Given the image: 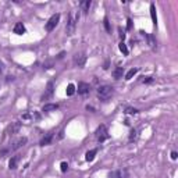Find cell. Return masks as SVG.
Listing matches in <instances>:
<instances>
[{"instance_id": "obj_1", "label": "cell", "mask_w": 178, "mask_h": 178, "mask_svg": "<svg viewBox=\"0 0 178 178\" xmlns=\"http://www.w3.org/2000/svg\"><path fill=\"white\" fill-rule=\"evenodd\" d=\"M78 20H79V11L70 13V14H68V20H67V25H65L67 35H73L74 32H75V27H77Z\"/></svg>"}, {"instance_id": "obj_2", "label": "cell", "mask_w": 178, "mask_h": 178, "mask_svg": "<svg viewBox=\"0 0 178 178\" xmlns=\"http://www.w3.org/2000/svg\"><path fill=\"white\" fill-rule=\"evenodd\" d=\"M114 93V89L111 88V86H109V85H103V86H99L97 88V97L100 99V100H109L111 96Z\"/></svg>"}, {"instance_id": "obj_3", "label": "cell", "mask_w": 178, "mask_h": 178, "mask_svg": "<svg viewBox=\"0 0 178 178\" xmlns=\"http://www.w3.org/2000/svg\"><path fill=\"white\" fill-rule=\"evenodd\" d=\"M109 178H129V171L127 168H118L109 173Z\"/></svg>"}, {"instance_id": "obj_4", "label": "cell", "mask_w": 178, "mask_h": 178, "mask_svg": "<svg viewBox=\"0 0 178 178\" xmlns=\"http://www.w3.org/2000/svg\"><path fill=\"white\" fill-rule=\"evenodd\" d=\"M59 21H60V14H54V15H52V17L49 18V21L46 22V31L52 32L53 29L57 27Z\"/></svg>"}, {"instance_id": "obj_5", "label": "cell", "mask_w": 178, "mask_h": 178, "mask_svg": "<svg viewBox=\"0 0 178 178\" xmlns=\"http://www.w3.org/2000/svg\"><path fill=\"white\" fill-rule=\"evenodd\" d=\"M96 138H97L99 142H105L106 139L109 138V132H107L106 125H100L97 128V131H96Z\"/></svg>"}, {"instance_id": "obj_6", "label": "cell", "mask_w": 178, "mask_h": 178, "mask_svg": "<svg viewBox=\"0 0 178 178\" xmlns=\"http://www.w3.org/2000/svg\"><path fill=\"white\" fill-rule=\"evenodd\" d=\"M27 141H28V139H27L25 136H22V138H18L17 141H14V142H13V145L9 147V150H10V152H14V150L20 149V147H22L24 145H25V143H27Z\"/></svg>"}, {"instance_id": "obj_7", "label": "cell", "mask_w": 178, "mask_h": 178, "mask_svg": "<svg viewBox=\"0 0 178 178\" xmlns=\"http://www.w3.org/2000/svg\"><path fill=\"white\" fill-rule=\"evenodd\" d=\"M86 63V56H85L84 53H78V54H75L74 56V64L77 65V67H79V68H82Z\"/></svg>"}, {"instance_id": "obj_8", "label": "cell", "mask_w": 178, "mask_h": 178, "mask_svg": "<svg viewBox=\"0 0 178 178\" xmlns=\"http://www.w3.org/2000/svg\"><path fill=\"white\" fill-rule=\"evenodd\" d=\"M20 128H21V123H11L10 125L7 127V129H6V134L13 136L14 134H17L20 131Z\"/></svg>"}, {"instance_id": "obj_9", "label": "cell", "mask_w": 178, "mask_h": 178, "mask_svg": "<svg viewBox=\"0 0 178 178\" xmlns=\"http://www.w3.org/2000/svg\"><path fill=\"white\" fill-rule=\"evenodd\" d=\"M79 95H88L91 92V85L86 84V82H79L78 84V88L75 89Z\"/></svg>"}, {"instance_id": "obj_10", "label": "cell", "mask_w": 178, "mask_h": 178, "mask_svg": "<svg viewBox=\"0 0 178 178\" xmlns=\"http://www.w3.org/2000/svg\"><path fill=\"white\" fill-rule=\"evenodd\" d=\"M53 132H49V134H46V135L43 136L42 139H41V146H47V145H50L53 141Z\"/></svg>"}, {"instance_id": "obj_11", "label": "cell", "mask_w": 178, "mask_h": 178, "mask_svg": "<svg viewBox=\"0 0 178 178\" xmlns=\"http://www.w3.org/2000/svg\"><path fill=\"white\" fill-rule=\"evenodd\" d=\"M14 33H17V35H24L25 32H27V29H25V27H24V24L22 22H17L15 25H14Z\"/></svg>"}, {"instance_id": "obj_12", "label": "cell", "mask_w": 178, "mask_h": 178, "mask_svg": "<svg viewBox=\"0 0 178 178\" xmlns=\"http://www.w3.org/2000/svg\"><path fill=\"white\" fill-rule=\"evenodd\" d=\"M18 161H20V155L13 156L10 160H9V168H10V170H15V168H17V164H18Z\"/></svg>"}, {"instance_id": "obj_13", "label": "cell", "mask_w": 178, "mask_h": 178, "mask_svg": "<svg viewBox=\"0 0 178 178\" xmlns=\"http://www.w3.org/2000/svg\"><path fill=\"white\" fill-rule=\"evenodd\" d=\"M53 95V82L50 81V82H47V88H46V93L42 96L43 100H47L49 97H52Z\"/></svg>"}, {"instance_id": "obj_14", "label": "cell", "mask_w": 178, "mask_h": 178, "mask_svg": "<svg viewBox=\"0 0 178 178\" xmlns=\"http://www.w3.org/2000/svg\"><path fill=\"white\" fill-rule=\"evenodd\" d=\"M57 109H59V105H57V103H47V105H45L42 107V111L49 113V111H54V110H57Z\"/></svg>"}, {"instance_id": "obj_15", "label": "cell", "mask_w": 178, "mask_h": 178, "mask_svg": "<svg viewBox=\"0 0 178 178\" xmlns=\"http://www.w3.org/2000/svg\"><path fill=\"white\" fill-rule=\"evenodd\" d=\"M91 4H92V1H91V0H84V1H81V3H79L81 11L88 13V11H89V7H91Z\"/></svg>"}, {"instance_id": "obj_16", "label": "cell", "mask_w": 178, "mask_h": 178, "mask_svg": "<svg viewBox=\"0 0 178 178\" xmlns=\"http://www.w3.org/2000/svg\"><path fill=\"white\" fill-rule=\"evenodd\" d=\"M150 17H152V21L155 25H157V14H156V6H155V3H152L150 4Z\"/></svg>"}, {"instance_id": "obj_17", "label": "cell", "mask_w": 178, "mask_h": 178, "mask_svg": "<svg viewBox=\"0 0 178 178\" xmlns=\"http://www.w3.org/2000/svg\"><path fill=\"white\" fill-rule=\"evenodd\" d=\"M123 75H124V68H123V67H117L114 71H113V77H114L115 79L123 78Z\"/></svg>"}, {"instance_id": "obj_18", "label": "cell", "mask_w": 178, "mask_h": 178, "mask_svg": "<svg viewBox=\"0 0 178 178\" xmlns=\"http://www.w3.org/2000/svg\"><path fill=\"white\" fill-rule=\"evenodd\" d=\"M96 153H97V150H96V149H92V150L86 152V155H85V160H86V161H93Z\"/></svg>"}, {"instance_id": "obj_19", "label": "cell", "mask_w": 178, "mask_h": 178, "mask_svg": "<svg viewBox=\"0 0 178 178\" xmlns=\"http://www.w3.org/2000/svg\"><path fill=\"white\" fill-rule=\"evenodd\" d=\"M75 85L74 84H68V86H67V89H65V93H67V96H73L74 93H75Z\"/></svg>"}, {"instance_id": "obj_20", "label": "cell", "mask_w": 178, "mask_h": 178, "mask_svg": "<svg viewBox=\"0 0 178 178\" xmlns=\"http://www.w3.org/2000/svg\"><path fill=\"white\" fill-rule=\"evenodd\" d=\"M136 73H138V68H131V70L125 74V79H127V81H129V79H131V78H132Z\"/></svg>"}, {"instance_id": "obj_21", "label": "cell", "mask_w": 178, "mask_h": 178, "mask_svg": "<svg viewBox=\"0 0 178 178\" xmlns=\"http://www.w3.org/2000/svg\"><path fill=\"white\" fill-rule=\"evenodd\" d=\"M118 49H120V52L123 53L124 56L128 54V47H127V45L124 42H120V45H118Z\"/></svg>"}, {"instance_id": "obj_22", "label": "cell", "mask_w": 178, "mask_h": 178, "mask_svg": "<svg viewBox=\"0 0 178 178\" xmlns=\"http://www.w3.org/2000/svg\"><path fill=\"white\" fill-rule=\"evenodd\" d=\"M136 138H138V132H136L135 129H131V132H129V142L136 141Z\"/></svg>"}, {"instance_id": "obj_23", "label": "cell", "mask_w": 178, "mask_h": 178, "mask_svg": "<svg viewBox=\"0 0 178 178\" xmlns=\"http://www.w3.org/2000/svg\"><path fill=\"white\" fill-rule=\"evenodd\" d=\"M147 39H149V45H150V47L152 49H155V45H156V42H155V38L152 36V35H146Z\"/></svg>"}, {"instance_id": "obj_24", "label": "cell", "mask_w": 178, "mask_h": 178, "mask_svg": "<svg viewBox=\"0 0 178 178\" xmlns=\"http://www.w3.org/2000/svg\"><path fill=\"white\" fill-rule=\"evenodd\" d=\"M125 113L127 114H138V110H136V109H132V107H127Z\"/></svg>"}, {"instance_id": "obj_25", "label": "cell", "mask_w": 178, "mask_h": 178, "mask_svg": "<svg viewBox=\"0 0 178 178\" xmlns=\"http://www.w3.org/2000/svg\"><path fill=\"white\" fill-rule=\"evenodd\" d=\"M103 24H105V28L107 32H111V28H110V24H109V20H107V17H105V20H103Z\"/></svg>"}, {"instance_id": "obj_26", "label": "cell", "mask_w": 178, "mask_h": 178, "mask_svg": "<svg viewBox=\"0 0 178 178\" xmlns=\"http://www.w3.org/2000/svg\"><path fill=\"white\" fill-rule=\"evenodd\" d=\"M60 170H61V173H65V171L68 170V164H67L65 161H63V163L60 164Z\"/></svg>"}, {"instance_id": "obj_27", "label": "cell", "mask_w": 178, "mask_h": 178, "mask_svg": "<svg viewBox=\"0 0 178 178\" xmlns=\"http://www.w3.org/2000/svg\"><path fill=\"white\" fill-rule=\"evenodd\" d=\"M127 29H128V31H131V29H132V20H131V18H128V20H127Z\"/></svg>"}, {"instance_id": "obj_28", "label": "cell", "mask_w": 178, "mask_h": 178, "mask_svg": "<svg viewBox=\"0 0 178 178\" xmlns=\"http://www.w3.org/2000/svg\"><path fill=\"white\" fill-rule=\"evenodd\" d=\"M150 82H153V78H152V77H146V78H143V84H150Z\"/></svg>"}, {"instance_id": "obj_29", "label": "cell", "mask_w": 178, "mask_h": 178, "mask_svg": "<svg viewBox=\"0 0 178 178\" xmlns=\"http://www.w3.org/2000/svg\"><path fill=\"white\" fill-rule=\"evenodd\" d=\"M120 31V39H121V42H124V39H125V33L121 31V29H118Z\"/></svg>"}, {"instance_id": "obj_30", "label": "cell", "mask_w": 178, "mask_h": 178, "mask_svg": "<svg viewBox=\"0 0 178 178\" xmlns=\"http://www.w3.org/2000/svg\"><path fill=\"white\" fill-rule=\"evenodd\" d=\"M43 68H45V70H49V68H52V63H45V64H43Z\"/></svg>"}, {"instance_id": "obj_31", "label": "cell", "mask_w": 178, "mask_h": 178, "mask_svg": "<svg viewBox=\"0 0 178 178\" xmlns=\"http://www.w3.org/2000/svg\"><path fill=\"white\" fill-rule=\"evenodd\" d=\"M177 157H178L177 152H171V159H173V160H177Z\"/></svg>"}, {"instance_id": "obj_32", "label": "cell", "mask_w": 178, "mask_h": 178, "mask_svg": "<svg viewBox=\"0 0 178 178\" xmlns=\"http://www.w3.org/2000/svg\"><path fill=\"white\" fill-rule=\"evenodd\" d=\"M86 110H91V111H95V109L92 106H86Z\"/></svg>"}, {"instance_id": "obj_33", "label": "cell", "mask_w": 178, "mask_h": 178, "mask_svg": "<svg viewBox=\"0 0 178 178\" xmlns=\"http://www.w3.org/2000/svg\"><path fill=\"white\" fill-rule=\"evenodd\" d=\"M103 68H105V70H107V68H109V61H106V63H105V67H103Z\"/></svg>"}, {"instance_id": "obj_34", "label": "cell", "mask_w": 178, "mask_h": 178, "mask_svg": "<svg viewBox=\"0 0 178 178\" xmlns=\"http://www.w3.org/2000/svg\"><path fill=\"white\" fill-rule=\"evenodd\" d=\"M63 56H64V52H61L59 56H57V57H59V59H63Z\"/></svg>"}, {"instance_id": "obj_35", "label": "cell", "mask_w": 178, "mask_h": 178, "mask_svg": "<svg viewBox=\"0 0 178 178\" xmlns=\"http://www.w3.org/2000/svg\"><path fill=\"white\" fill-rule=\"evenodd\" d=\"M1 70H3V63L0 61V73H1Z\"/></svg>"}]
</instances>
